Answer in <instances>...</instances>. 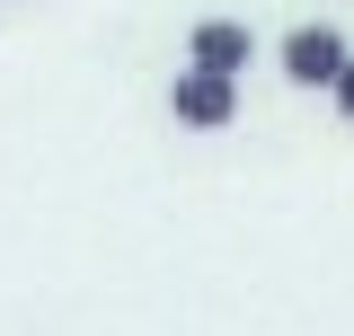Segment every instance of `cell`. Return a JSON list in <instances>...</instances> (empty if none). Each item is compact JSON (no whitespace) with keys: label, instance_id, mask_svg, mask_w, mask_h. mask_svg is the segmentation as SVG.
Returning a JSON list of instances; mask_svg holds the SVG:
<instances>
[{"label":"cell","instance_id":"3957f363","mask_svg":"<svg viewBox=\"0 0 354 336\" xmlns=\"http://www.w3.org/2000/svg\"><path fill=\"white\" fill-rule=\"evenodd\" d=\"M186 62L195 71H248L257 62V36H248V18H195V36H186Z\"/></svg>","mask_w":354,"mask_h":336},{"label":"cell","instance_id":"7a4b0ae2","mask_svg":"<svg viewBox=\"0 0 354 336\" xmlns=\"http://www.w3.org/2000/svg\"><path fill=\"white\" fill-rule=\"evenodd\" d=\"M274 62H283V80H292V88H328V80L354 62V44L337 36L328 18H310V27H292V36H283V53H274Z\"/></svg>","mask_w":354,"mask_h":336},{"label":"cell","instance_id":"277c9868","mask_svg":"<svg viewBox=\"0 0 354 336\" xmlns=\"http://www.w3.org/2000/svg\"><path fill=\"white\" fill-rule=\"evenodd\" d=\"M328 97H337V115H346V124H354V62H346V71H337V80H328Z\"/></svg>","mask_w":354,"mask_h":336},{"label":"cell","instance_id":"6da1fadb","mask_svg":"<svg viewBox=\"0 0 354 336\" xmlns=\"http://www.w3.org/2000/svg\"><path fill=\"white\" fill-rule=\"evenodd\" d=\"M169 115H177L186 133H230V124H239V80H230V71H195V62H186V71L169 80Z\"/></svg>","mask_w":354,"mask_h":336}]
</instances>
